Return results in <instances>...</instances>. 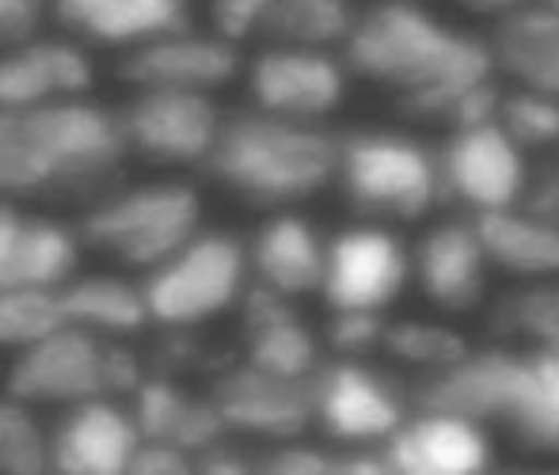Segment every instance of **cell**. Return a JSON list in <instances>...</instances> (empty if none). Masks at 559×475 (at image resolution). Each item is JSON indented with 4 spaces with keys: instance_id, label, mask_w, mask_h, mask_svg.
<instances>
[{
    "instance_id": "obj_21",
    "label": "cell",
    "mask_w": 559,
    "mask_h": 475,
    "mask_svg": "<svg viewBox=\"0 0 559 475\" xmlns=\"http://www.w3.org/2000/svg\"><path fill=\"white\" fill-rule=\"evenodd\" d=\"M495 66L518 81V88H533L559 99V8L540 0L522 12L499 20V38L491 43Z\"/></svg>"
},
{
    "instance_id": "obj_28",
    "label": "cell",
    "mask_w": 559,
    "mask_h": 475,
    "mask_svg": "<svg viewBox=\"0 0 559 475\" xmlns=\"http://www.w3.org/2000/svg\"><path fill=\"white\" fill-rule=\"evenodd\" d=\"M61 289L38 285H0V351L23 354L58 328H66Z\"/></svg>"
},
{
    "instance_id": "obj_9",
    "label": "cell",
    "mask_w": 559,
    "mask_h": 475,
    "mask_svg": "<svg viewBox=\"0 0 559 475\" xmlns=\"http://www.w3.org/2000/svg\"><path fill=\"white\" fill-rule=\"evenodd\" d=\"M530 149L499 122L453 126L449 141L438 153L442 164V190L453 202L468 205L476 217L522 205L530 194Z\"/></svg>"
},
{
    "instance_id": "obj_23",
    "label": "cell",
    "mask_w": 559,
    "mask_h": 475,
    "mask_svg": "<svg viewBox=\"0 0 559 475\" xmlns=\"http://www.w3.org/2000/svg\"><path fill=\"white\" fill-rule=\"evenodd\" d=\"M66 320L84 331H96L104 339H130L145 323H153L145 300V285L126 274H76L61 285Z\"/></svg>"
},
{
    "instance_id": "obj_5",
    "label": "cell",
    "mask_w": 559,
    "mask_h": 475,
    "mask_svg": "<svg viewBox=\"0 0 559 475\" xmlns=\"http://www.w3.org/2000/svg\"><path fill=\"white\" fill-rule=\"evenodd\" d=\"M335 183L354 210L384 225L427 217L445 194L438 153L400 130H358L338 138Z\"/></svg>"
},
{
    "instance_id": "obj_27",
    "label": "cell",
    "mask_w": 559,
    "mask_h": 475,
    "mask_svg": "<svg viewBox=\"0 0 559 475\" xmlns=\"http://www.w3.org/2000/svg\"><path fill=\"white\" fill-rule=\"evenodd\" d=\"M354 20L350 0H274L263 38L332 50L350 38Z\"/></svg>"
},
{
    "instance_id": "obj_20",
    "label": "cell",
    "mask_w": 559,
    "mask_h": 475,
    "mask_svg": "<svg viewBox=\"0 0 559 475\" xmlns=\"http://www.w3.org/2000/svg\"><path fill=\"white\" fill-rule=\"evenodd\" d=\"M214 407L233 430L259 438H294L312 418V384L248 366L225 380Z\"/></svg>"
},
{
    "instance_id": "obj_10",
    "label": "cell",
    "mask_w": 559,
    "mask_h": 475,
    "mask_svg": "<svg viewBox=\"0 0 559 475\" xmlns=\"http://www.w3.org/2000/svg\"><path fill=\"white\" fill-rule=\"evenodd\" d=\"M412 251L384 221H361L328 240L320 297L332 312L381 316L412 282Z\"/></svg>"
},
{
    "instance_id": "obj_1",
    "label": "cell",
    "mask_w": 559,
    "mask_h": 475,
    "mask_svg": "<svg viewBox=\"0 0 559 475\" xmlns=\"http://www.w3.org/2000/svg\"><path fill=\"white\" fill-rule=\"evenodd\" d=\"M343 54L358 76L396 88L430 118L472 126L499 115L495 50L430 15L419 0H377L354 20Z\"/></svg>"
},
{
    "instance_id": "obj_31",
    "label": "cell",
    "mask_w": 559,
    "mask_h": 475,
    "mask_svg": "<svg viewBox=\"0 0 559 475\" xmlns=\"http://www.w3.org/2000/svg\"><path fill=\"white\" fill-rule=\"evenodd\" d=\"M274 0H210V31H217L228 43H248L266 35Z\"/></svg>"
},
{
    "instance_id": "obj_32",
    "label": "cell",
    "mask_w": 559,
    "mask_h": 475,
    "mask_svg": "<svg viewBox=\"0 0 559 475\" xmlns=\"http://www.w3.org/2000/svg\"><path fill=\"white\" fill-rule=\"evenodd\" d=\"M53 20V0H0V50L43 35Z\"/></svg>"
},
{
    "instance_id": "obj_14",
    "label": "cell",
    "mask_w": 559,
    "mask_h": 475,
    "mask_svg": "<svg viewBox=\"0 0 559 475\" xmlns=\"http://www.w3.org/2000/svg\"><path fill=\"white\" fill-rule=\"evenodd\" d=\"M50 472L61 475H122L133 468L141 423L118 395H92L73 407H61L50 434Z\"/></svg>"
},
{
    "instance_id": "obj_15",
    "label": "cell",
    "mask_w": 559,
    "mask_h": 475,
    "mask_svg": "<svg viewBox=\"0 0 559 475\" xmlns=\"http://www.w3.org/2000/svg\"><path fill=\"white\" fill-rule=\"evenodd\" d=\"M88 50V43L66 31L0 50V110H31L88 95L96 84Z\"/></svg>"
},
{
    "instance_id": "obj_26",
    "label": "cell",
    "mask_w": 559,
    "mask_h": 475,
    "mask_svg": "<svg viewBox=\"0 0 559 475\" xmlns=\"http://www.w3.org/2000/svg\"><path fill=\"white\" fill-rule=\"evenodd\" d=\"M81 256H84L81 228L38 217V213H23L12 263H8V278L0 285L61 289V285H69L81 274Z\"/></svg>"
},
{
    "instance_id": "obj_30",
    "label": "cell",
    "mask_w": 559,
    "mask_h": 475,
    "mask_svg": "<svg viewBox=\"0 0 559 475\" xmlns=\"http://www.w3.org/2000/svg\"><path fill=\"white\" fill-rule=\"evenodd\" d=\"M499 118L525 149H552L559 145V99L533 88H518L499 99Z\"/></svg>"
},
{
    "instance_id": "obj_18",
    "label": "cell",
    "mask_w": 559,
    "mask_h": 475,
    "mask_svg": "<svg viewBox=\"0 0 559 475\" xmlns=\"http://www.w3.org/2000/svg\"><path fill=\"white\" fill-rule=\"evenodd\" d=\"M412 266L427 300H435L445 312H464L487 293V274L495 263L487 256L479 225L442 221L412 251Z\"/></svg>"
},
{
    "instance_id": "obj_33",
    "label": "cell",
    "mask_w": 559,
    "mask_h": 475,
    "mask_svg": "<svg viewBox=\"0 0 559 475\" xmlns=\"http://www.w3.org/2000/svg\"><path fill=\"white\" fill-rule=\"evenodd\" d=\"M453 4H461L464 12H472V15H491V20H507V15L522 12L525 4H533V0H453Z\"/></svg>"
},
{
    "instance_id": "obj_11",
    "label": "cell",
    "mask_w": 559,
    "mask_h": 475,
    "mask_svg": "<svg viewBox=\"0 0 559 475\" xmlns=\"http://www.w3.org/2000/svg\"><path fill=\"white\" fill-rule=\"evenodd\" d=\"M346 58H335L320 46L266 43L243 69L251 107L266 115L324 122L346 95Z\"/></svg>"
},
{
    "instance_id": "obj_2",
    "label": "cell",
    "mask_w": 559,
    "mask_h": 475,
    "mask_svg": "<svg viewBox=\"0 0 559 475\" xmlns=\"http://www.w3.org/2000/svg\"><path fill=\"white\" fill-rule=\"evenodd\" d=\"M130 156L118 110L81 99L0 110V198H84L115 183Z\"/></svg>"
},
{
    "instance_id": "obj_34",
    "label": "cell",
    "mask_w": 559,
    "mask_h": 475,
    "mask_svg": "<svg viewBox=\"0 0 559 475\" xmlns=\"http://www.w3.org/2000/svg\"><path fill=\"white\" fill-rule=\"evenodd\" d=\"M274 472H324L328 464L320 461L317 453H297V449H286V453L274 456Z\"/></svg>"
},
{
    "instance_id": "obj_22",
    "label": "cell",
    "mask_w": 559,
    "mask_h": 475,
    "mask_svg": "<svg viewBox=\"0 0 559 475\" xmlns=\"http://www.w3.org/2000/svg\"><path fill=\"white\" fill-rule=\"evenodd\" d=\"M487 256L522 278H559V217L540 205H510L476 221Z\"/></svg>"
},
{
    "instance_id": "obj_25",
    "label": "cell",
    "mask_w": 559,
    "mask_h": 475,
    "mask_svg": "<svg viewBox=\"0 0 559 475\" xmlns=\"http://www.w3.org/2000/svg\"><path fill=\"white\" fill-rule=\"evenodd\" d=\"M502 423H510L533 446L559 453V343H545L537 354L514 358Z\"/></svg>"
},
{
    "instance_id": "obj_12",
    "label": "cell",
    "mask_w": 559,
    "mask_h": 475,
    "mask_svg": "<svg viewBox=\"0 0 559 475\" xmlns=\"http://www.w3.org/2000/svg\"><path fill=\"white\" fill-rule=\"evenodd\" d=\"M312 384V418L328 438L354 449L384 446L404 426L407 411L389 377L373 373L361 361H338L320 369Z\"/></svg>"
},
{
    "instance_id": "obj_19",
    "label": "cell",
    "mask_w": 559,
    "mask_h": 475,
    "mask_svg": "<svg viewBox=\"0 0 559 475\" xmlns=\"http://www.w3.org/2000/svg\"><path fill=\"white\" fill-rule=\"evenodd\" d=\"M53 23L88 46H130L191 23V0H53Z\"/></svg>"
},
{
    "instance_id": "obj_8",
    "label": "cell",
    "mask_w": 559,
    "mask_h": 475,
    "mask_svg": "<svg viewBox=\"0 0 559 475\" xmlns=\"http://www.w3.org/2000/svg\"><path fill=\"white\" fill-rule=\"evenodd\" d=\"M225 118L214 95L179 88H133L126 107H118L126 149L153 168H206Z\"/></svg>"
},
{
    "instance_id": "obj_13",
    "label": "cell",
    "mask_w": 559,
    "mask_h": 475,
    "mask_svg": "<svg viewBox=\"0 0 559 475\" xmlns=\"http://www.w3.org/2000/svg\"><path fill=\"white\" fill-rule=\"evenodd\" d=\"M240 76V50L217 31H194V23L164 31L122 50V81L130 88H179L217 95Z\"/></svg>"
},
{
    "instance_id": "obj_29",
    "label": "cell",
    "mask_w": 559,
    "mask_h": 475,
    "mask_svg": "<svg viewBox=\"0 0 559 475\" xmlns=\"http://www.w3.org/2000/svg\"><path fill=\"white\" fill-rule=\"evenodd\" d=\"M0 472L8 475H31V472H50V441L46 430L31 415V403L0 400Z\"/></svg>"
},
{
    "instance_id": "obj_16",
    "label": "cell",
    "mask_w": 559,
    "mask_h": 475,
    "mask_svg": "<svg viewBox=\"0 0 559 475\" xmlns=\"http://www.w3.org/2000/svg\"><path fill=\"white\" fill-rule=\"evenodd\" d=\"M381 453L389 468L407 475H476L491 464V441L479 418L430 407L419 418H404Z\"/></svg>"
},
{
    "instance_id": "obj_17",
    "label": "cell",
    "mask_w": 559,
    "mask_h": 475,
    "mask_svg": "<svg viewBox=\"0 0 559 475\" xmlns=\"http://www.w3.org/2000/svg\"><path fill=\"white\" fill-rule=\"evenodd\" d=\"M251 285L274 297H309L324 285L328 240L294 210H274L248 244Z\"/></svg>"
},
{
    "instance_id": "obj_24",
    "label": "cell",
    "mask_w": 559,
    "mask_h": 475,
    "mask_svg": "<svg viewBox=\"0 0 559 475\" xmlns=\"http://www.w3.org/2000/svg\"><path fill=\"white\" fill-rule=\"evenodd\" d=\"M248 366L274 377L309 380L317 373V343L289 312L286 297L266 289H251V320H248Z\"/></svg>"
},
{
    "instance_id": "obj_4",
    "label": "cell",
    "mask_w": 559,
    "mask_h": 475,
    "mask_svg": "<svg viewBox=\"0 0 559 475\" xmlns=\"http://www.w3.org/2000/svg\"><path fill=\"white\" fill-rule=\"evenodd\" d=\"M76 228L88 251L148 274L202 228V198L183 179L111 183L84 205Z\"/></svg>"
},
{
    "instance_id": "obj_7",
    "label": "cell",
    "mask_w": 559,
    "mask_h": 475,
    "mask_svg": "<svg viewBox=\"0 0 559 475\" xmlns=\"http://www.w3.org/2000/svg\"><path fill=\"white\" fill-rule=\"evenodd\" d=\"M145 384L133 351L122 339H104L66 323L31 351L15 354L8 392L31 407H73L92 395H122Z\"/></svg>"
},
{
    "instance_id": "obj_3",
    "label": "cell",
    "mask_w": 559,
    "mask_h": 475,
    "mask_svg": "<svg viewBox=\"0 0 559 475\" xmlns=\"http://www.w3.org/2000/svg\"><path fill=\"white\" fill-rule=\"evenodd\" d=\"M206 168L248 205L289 210L335 183L338 138L324 130V122H297L248 107L225 118Z\"/></svg>"
},
{
    "instance_id": "obj_35",
    "label": "cell",
    "mask_w": 559,
    "mask_h": 475,
    "mask_svg": "<svg viewBox=\"0 0 559 475\" xmlns=\"http://www.w3.org/2000/svg\"><path fill=\"white\" fill-rule=\"evenodd\" d=\"M540 194H556V198H548V202H545V198H537L533 205H540V210H548V213H556V217H559V171L552 176V187L540 190Z\"/></svg>"
},
{
    "instance_id": "obj_6",
    "label": "cell",
    "mask_w": 559,
    "mask_h": 475,
    "mask_svg": "<svg viewBox=\"0 0 559 475\" xmlns=\"http://www.w3.org/2000/svg\"><path fill=\"white\" fill-rule=\"evenodd\" d=\"M153 323L168 331H194L233 312L251 289L248 244L233 233L202 225L176 256L141 278Z\"/></svg>"
},
{
    "instance_id": "obj_36",
    "label": "cell",
    "mask_w": 559,
    "mask_h": 475,
    "mask_svg": "<svg viewBox=\"0 0 559 475\" xmlns=\"http://www.w3.org/2000/svg\"><path fill=\"white\" fill-rule=\"evenodd\" d=\"M540 4H548V8H559V0H540Z\"/></svg>"
}]
</instances>
